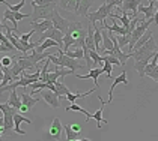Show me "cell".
<instances>
[{
	"label": "cell",
	"mask_w": 158,
	"mask_h": 141,
	"mask_svg": "<svg viewBox=\"0 0 158 141\" xmlns=\"http://www.w3.org/2000/svg\"><path fill=\"white\" fill-rule=\"evenodd\" d=\"M0 69H2V86H8V84H11V83L15 81V77H14L11 68L0 65ZM2 86H0V87H2Z\"/></svg>",
	"instance_id": "cell-17"
},
{
	"label": "cell",
	"mask_w": 158,
	"mask_h": 141,
	"mask_svg": "<svg viewBox=\"0 0 158 141\" xmlns=\"http://www.w3.org/2000/svg\"><path fill=\"white\" fill-rule=\"evenodd\" d=\"M54 0H33V3L38 5V6H45V5H50V3H53Z\"/></svg>",
	"instance_id": "cell-39"
},
{
	"label": "cell",
	"mask_w": 158,
	"mask_h": 141,
	"mask_svg": "<svg viewBox=\"0 0 158 141\" xmlns=\"http://www.w3.org/2000/svg\"><path fill=\"white\" fill-rule=\"evenodd\" d=\"M151 38H152V32H151V30H148L145 35H143L142 38H140V39H139V41H137V44L134 45V51H135V50H139L140 47H143L146 42H148V41L151 39ZM134 51H133V53H134Z\"/></svg>",
	"instance_id": "cell-29"
},
{
	"label": "cell",
	"mask_w": 158,
	"mask_h": 141,
	"mask_svg": "<svg viewBox=\"0 0 158 141\" xmlns=\"http://www.w3.org/2000/svg\"><path fill=\"white\" fill-rule=\"evenodd\" d=\"M154 24H158V3H157V14L154 17Z\"/></svg>",
	"instance_id": "cell-43"
},
{
	"label": "cell",
	"mask_w": 158,
	"mask_h": 141,
	"mask_svg": "<svg viewBox=\"0 0 158 141\" xmlns=\"http://www.w3.org/2000/svg\"><path fill=\"white\" fill-rule=\"evenodd\" d=\"M95 90H98L97 87H94V89H90V90H87V92H85V93H68L65 98L69 101V102H75V99H78V98H86V96H89L90 93H94Z\"/></svg>",
	"instance_id": "cell-27"
},
{
	"label": "cell",
	"mask_w": 158,
	"mask_h": 141,
	"mask_svg": "<svg viewBox=\"0 0 158 141\" xmlns=\"http://www.w3.org/2000/svg\"><path fill=\"white\" fill-rule=\"evenodd\" d=\"M102 62H104V72H106V77L107 78H111V70H113V65L110 63L109 60H106V59H102Z\"/></svg>",
	"instance_id": "cell-34"
},
{
	"label": "cell",
	"mask_w": 158,
	"mask_h": 141,
	"mask_svg": "<svg viewBox=\"0 0 158 141\" xmlns=\"http://www.w3.org/2000/svg\"><path fill=\"white\" fill-rule=\"evenodd\" d=\"M8 104L14 108H17L18 111H20V108L23 107V101H21V98H20V95L17 93V90H12V92H9V99H8Z\"/></svg>",
	"instance_id": "cell-18"
},
{
	"label": "cell",
	"mask_w": 158,
	"mask_h": 141,
	"mask_svg": "<svg viewBox=\"0 0 158 141\" xmlns=\"http://www.w3.org/2000/svg\"><path fill=\"white\" fill-rule=\"evenodd\" d=\"M94 30H95V47H97V51L101 54L102 53V29L94 24Z\"/></svg>",
	"instance_id": "cell-23"
},
{
	"label": "cell",
	"mask_w": 158,
	"mask_h": 141,
	"mask_svg": "<svg viewBox=\"0 0 158 141\" xmlns=\"http://www.w3.org/2000/svg\"><path fill=\"white\" fill-rule=\"evenodd\" d=\"M17 48L14 47V44L6 38V35H0V51H2V54L3 53H6V51H15Z\"/></svg>",
	"instance_id": "cell-19"
},
{
	"label": "cell",
	"mask_w": 158,
	"mask_h": 141,
	"mask_svg": "<svg viewBox=\"0 0 158 141\" xmlns=\"http://www.w3.org/2000/svg\"><path fill=\"white\" fill-rule=\"evenodd\" d=\"M139 12L145 14L146 21H154V17H155V14H157V2H149L148 6L140 5V6H139Z\"/></svg>",
	"instance_id": "cell-10"
},
{
	"label": "cell",
	"mask_w": 158,
	"mask_h": 141,
	"mask_svg": "<svg viewBox=\"0 0 158 141\" xmlns=\"http://www.w3.org/2000/svg\"><path fill=\"white\" fill-rule=\"evenodd\" d=\"M116 39H118V44H119L121 48L128 47L130 42H131V33H128V35H119V36H116Z\"/></svg>",
	"instance_id": "cell-31"
},
{
	"label": "cell",
	"mask_w": 158,
	"mask_h": 141,
	"mask_svg": "<svg viewBox=\"0 0 158 141\" xmlns=\"http://www.w3.org/2000/svg\"><path fill=\"white\" fill-rule=\"evenodd\" d=\"M75 141H81V140H75Z\"/></svg>",
	"instance_id": "cell-48"
},
{
	"label": "cell",
	"mask_w": 158,
	"mask_h": 141,
	"mask_svg": "<svg viewBox=\"0 0 158 141\" xmlns=\"http://www.w3.org/2000/svg\"><path fill=\"white\" fill-rule=\"evenodd\" d=\"M71 47L78 48V42H77V39L73 35L66 33V35L63 36V51H68Z\"/></svg>",
	"instance_id": "cell-24"
},
{
	"label": "cell",
	"mask_w": 158,
	"mask_h": 141,
	"mask_svg": "<svg viewBox=\"0 0 158 141\" xmlns=\"http://www.w3.org/2000/svg\"><path fill=\"white\" fill-rule=\"evenodd\" d=\"M151 60L152 59H142V60H137V62H134V69L137 70V74L140 75V77H145V70H146V66L151 63Z\"/></svg>",
	"instance_id": "cell-22"
},
{
	"label": "cell",
	"mask_w": 158,
	"mask_h": 141,
	"mask_svg": "<svg viewBox=\"0 0 158 141\" xmlns=\"http://www.w3.org/2000/svg\"><path fill=\"white\" fill-rule=\"evenodd\" d=\"M15 14V18H17V21H21V20H24L29 17V14H23V12H14Z\"/></svg>",
	"instance_id": "cell-40"
},
{
	"label": "cell",
	"mask_w": 158,
	"mask_h": 141,
	"mask_svg": "<svg viewBox=\"0 0 158 141\" xmlns=\"http://www.w3.org/2000/svg\"><path fill=\"white\" fill-rule=\"evenodd\" d=\"M80 2H81V0H77V3H78V5H80Z\"/></svg>",
	"instance_id": "cell-47"
},
{
	"label": "cell",
	"mask_w": 158,
	"mask_h": 141,
	"mask_svg": "<svg viewBox=\"0 0 158 141\" xmlns=\"http://www.w3.org/2000/svg\"><path fill=\"white\" fill-rule=\"evenodd\" d=\"M63 36H65V35L62 33L59 29H56V27H51L50 30H47L44 35L39 38V41H38V42H39V45H41V44H42L45 39H53V41H56V42H57L60 47H63Z\"/></svg>",
	"instance_id": "cell-7"
},
{
	"label": "cell",
	"mask_w": 158,
	"mask_h": 141,
	"mask_svg": "<svg viewBox=\"0 0 158 141\" xmlns=\"http://www.w3.org/2000/svg\"><path fill=\"white\" fill-rule=\"evenodd\" d=\"M68 57H71V59H85V51H83V48L78 47V48H74V50H68V51H63Z\"/></svg>",
	"instance_id": "cell-25"
},
{
	"label": "cell",
	"mask_w": 158,
	"mask_h": 141,
	"mask_svg": "<svg viewBox=\"0 0 158 141\" xmlns=\"http://www.w3.org/2000/svg\"><path fill=\"white\" fill-rule=\"evenodd\" d=\"M90 57H92V60H94V65H95V66H97V65H99V63L102 62L101 54H99L98 51H95V50H90Z\"/></svg>",
	"instance_id": "cell-35"
},
{
	"label": "cell",
	"mask_w": 158,
	"mask_h": 141,
	"mask_svg": "<svg viewBox=\"0 0 158 141\" xmlns=\"http://www.w3.org/2000/svg\"><path fill=\"white\" fill-rule=\"evenodd\" d=\"M73 74H75V72H74V70H71V69H56V70H51V72H48L47 83L54 84V83L57 81L60 77H65V75H73Z\"/></svg>",
	"instance_id": "cell-13"
},
{
	"label": "cell",
	"mask_w": 158,
	"mask_h": 141,
	"mask_svg": "<svg viewBox=\"0 0 158 141\" xmlns=\"http://www.w3.org/2000/svg\"><path fill=\"white\" fill-rule=\"evenodd\" d=\"M149 2H157V3H158V0H149Z\"/></svg>",
	"instance_id": "cell-46"
},
{
	"label": "cell",
	"mask_w": 158,
	"mask_h": 141,
	"mask_svg": "<svg viewBox=\"0 0 158 141\" xmlns=\"http://www.w3.org/2000/svg\"><path fill=\"white\" fill-rule=\"evenodd\" d=\"M66 111H78V113H83V114H85L86 117H87V119H86V122H89L90 119H94V114L87 113V111H86L85 108H81L80 105H77L75 102H73V104H71L69 107H66Z\"/></svg>",
	"instance_id": "cell-28"
},
{
	"label": "cell",
	"mask_w": 158,
	"mask_h": 141,
	"mask_svg": "<svg viewBox=\"0 0 158 141\" xmlns=\"http://www.w3.org/2000/svg\"><path fill=\"white\" fill-rule=\"evenodd\" d=\"M39 95L42 96V99H44L50 107H53V108H59V107H60L59 95L56 93V92L48 90V89H44V90H39Z\"/></svg>",
	"instance_id": "cell-8"
},
{
	"label": "cell",
	"mask_w": 158,
	"mask_h": 141,
	"mask_svg": "<svg viewBox=\"0 0 158 141\" xmlns=\"http://www.w3.org/2000/svg\"><path fill=\"white\" fill-rule=\"evenodd\" d=\"M32 35H35V30H33V29H32L29 33H23V35L20 36V39H21V41H24V42H29V39L32 38Z\"/></svg>",
	"instance_id": "cell-38"
},
{
	"label": "cell",
	"mask_w": 158,
	"mask_h": 141,
	"mask_svg": "<svg viewBox=\"0 0 158 141\" xmlns=\"http://www.w3.org/2000/svg\"><path fill=\"white\" fill-rule=\"evenodd\" d=\"M20 98L23 101V105L29 108V111L33 108V105H36V102L39 101V98H32L30 93H27V87H23V92L20 93Z\"/></svg>",
	"instance_id": "cell-16"
},
{
	"label": "cell",
	"mask_w": 158,
	"mask_h": 141,
	"mask_svg": "<svg viewBox=\"0 0 158 141\" xmlns=\"http://www.w3.org/2000/svg\"><path fill=\"white\" fill-rule=\"evenodd\" d=\"M12 63H14V60L12 57H6V56H2V66H8V68H11L12 66Z\"/></svg>",
	"instance_id": "cell-37"
},
{
	"label": "cell",
	"mask_w": 158,
	"mask_h": 141,
	"mask_svg": "<svg viewBox=\"0 0 158 141\" xmlns=\"http://www.w3.org/2000/svg\"><path fill=\"white\" fill-rule=\"evenodd\" d=\"M102 59L109 60V62L111 63V65H116V66H122L121 60L118 59V57H114V56H102Z\"/></svg>",
	"instance_id": "cell-36"
},
{
	"label": "cell",
	"mask_w": 158,
	"mask_h": 141,
	"mask_svg": "<svg viewBox=\"0 0 158 141\" xmlns=\"http://www.w3.org/2000/svg\"><path fill=\"white\" fill-rule=\"evenodd\" d=\"M14 120H15V134H20V135H24L26 134L24 131H21V128H20V125H21L23 122L29 123V125H32V120H30V119L23 117V116H21V114H18V113L14 116Z\"/></svg>",
	"instance_id": "cell-21"
},
{
	"label": "cell",
	"mask_w": 158,
	"mask_h": 141,
	"mask_svg": "<svg viewBox=\"0 0 158 141\" xmlns=\"http://www.w3.org/2000/svg\"><path fill=\"white\" fill-rule=\"evenodd\" d=\"M53 24H54V27L56 29H59L63 35H66L68 32H69V29H71V26H73V21H69V20H66V18H63L59 11L57 9H54L53 12Z\"/></svg>",
	"instance_id": "cell-6"
},
{
	"label": "cell",
	"mask_w": 158,
	"mask_h": 141,
	"mask_svg": "<svg viewBox=\"0 0 158 141\" xmlns=\"http://www.w3.org/2000/svg\"><path fill=\"white\" fill-rule=\"evenodd\" d=\"M140 5H142V0H125L122 5V14H134L137 17Z\"/></svg>",
	"instance_id": "cell-11"
},
{
	"label": "cell",
	"mask_w": 158,
	"mask_h": 141,
	"mask_svg": "<svg viewBox=\"0 0 158 141\" xmlns=\"http://www.w3.org/2000/svg\"><path fill=\"white\" fill-rule=\"evenodd\" d=\"M158 51V47L157 44H155V41H154V38H151L148 42H146L143 47H140L139 50H135L134 53H131L134 57V62H137V60H142V59H152L155 54H157Z\"/></svg>",
	"instance_id": "cell-4"
},
{
	"label": "cell",
	"mask_w": 158,
	"mask_h": 141,
	"mask_svg": "<svg viewBox=\"0 0 158 141\" xmlns=\"http://www.w3.org/2000/svg\"><path fill=\"white\" fill-rule=\"evenodd\" d=\"M68 3H69V0H59V8H62V9H65L66 11V6H68Z\"/></svg>",
	"instance_id": "cell-41"
},
{
	"label": "cell",
	"mask_w": 158,
	"mask_h": 141,
	"mask_svg": "<svg viewBox=\"0 0 158 141\" xmlns=\"http://www.w3.org/2000/svg\"><path fill=\"white\" fill-rule=\"evenodd\" d=\"M6 21H11L14 24V29H15V32H18V21H17V18H15V14L12 11H5V15H3V20H2V23H6Z\"/></svg>",
	"instance_id": "cell-26"
},
{
	"label": "cell",
	"mask_w": 158,
	"mask_h": 141,
	"mask_svg": "<svg viewBox=\"0 0 158 141\" xmlns=\"http://www.w3.org/2000/svg\"><path fill=\"white\" fill-rule=\"evenodd\" d=\"M101 74H106L102 68H94V69H90V72H87V75H78V74H75V77L77 78H81V80H86V78H92L94 83H95V87H99V83H98V77L101 75Z\"/></svg>",
	"instance_id": "cell-15"
},
{
	"label": "cell",
	"mask_w": 158,
	"mask_h": 141,
	"mask_svg": "<svg viewBox=\"0 0 158 141\" xmlns=\"http://www.w3.org/2000/svg\"><path fill=\"white\" fill-rule=\"evenodd\" d=\"M113 9H114V8H113L111 5H109V3L104 2V5H101L95 12H89L86 18L89 20V23H92V24H95L97 21L106 23V18L113 14Z\"/></svg>",
	"instance_id": "cell-5"
},
{
	"label": "cell",
	"mask_w": 158,
	"mask_h": 141,
	"mask_svg": "<svg viewBox=\"0 0 158 141\" xmlns=\"http://www.w3.org/2000/svg\"><path fill=\"white\" fill-rule=\"evenodd\" d=\"M81 141H92V140H89V138H83Z\"/></svg>",
	"instance_id": "cell-45"
},
{
	"label": "cell",
	"mask_w": 158,
	"mask_h": 141,
	"mask_svg": "<svg viewBox=\"0 0 158 141\" xmlns=\"http://www.w3.org/2000/svg\"><path fill=\"white\" fill-rule=\"evenodd\" d=\"M0 111H2V116H3V125H2V137L6 135L8 131H12L15 129V120H14V116L18 113L17 108L11 107L9 104H0Z\"/></svg>",
	"instance_id": "cell-1"
},
{
	"label": "cell",
	"mask_w": 158,
	"mask_h": 141,
	"mask_svg": "<svg viewBox=\"0 0 158 141\" xmlns=\"http://www.w3.org/2000/svg\"><path fill=\"white\" fill-rule=\"evenodd\" d=\"M63 129H65V134H66V141H75L77 140L78 132L73 131L71 125H65V126H63Z\"/></svg>",
	"instance_id": "cell-30"
},
{
	"label": "cell",
	"mask_w": 158,
	"mask_h": 141,
	"mask_svg": "<svg viewBox=\"0 0 158 141\" xmlns=\"http://www.w3.org/2000/svg\"><path fill=\"white\" fill-rule=\"evenodd\" d=\"M30 24H32V29L35 30V33H39V35H44L47 30L54 27L53 20H39V21H33Z\"/></svg>",
	"instance_id": "cell-9"
},
{
	"label": "cell",
	"mask_w": 158,
	"mask_h": 141,
	"mask_svg": "<svg viewBox=\"0 0 158 141\" xmlns=\"http://www.w3.org/2000/svg\"><path fill=\"white\" fill-rule=\"evenodd\" d=\"M118 84H130L128 78H127V70H123L119 77H116V78L113 80V83H111V87H110V90H109V101H106V105H107V104H110V102L113 101V90H114V87H116Z\"/></svg>",
	"instance_id": "cell-12"
},
{
	"label": "cell",
	"mask_w": 158,
	"mask_h": 141,
	"mask_svg": "<svg viewBox=\"0 0 158 141\" xmlns=\"http://www.w3.org/2000/svg\"><path fill=\"white\" fill-rule=\"evenodd\" d=\"M104 107H106V105H102L97 111V113H94V119L97 120V128H98V129L101 128V123H107V120L102 117V110H104Z\"/></svg>",
	"instance_id": "cell-32"
},
{
	"label": "cell",
	"mask_w": 158,
	"mask_h": 141,
	"mask_svg": "<svg viewBox=\"0 0 158 141\" xmlns=\"http://www.w3.org/2000/svg\"><path fill=\"white\" fill-rule=\"evenodd\" d=\"M48 59L51 60V63H54V65H57V66H62V68H66V69H71V70H74V72L77 69H81V68H83V65L77 59L68 57V56L63 53L62 48H59V53H57V54H51Z\"/></svg>",
	"instance_id": "cell-2"
},
{
	"label": "cell",
	"mask_w": 158,
	"mask_h": 141,
	"mask_svg": "<svg viewBox=\"0 0 158 141\" xmlns=\"http://www.w3.org/2000/svg\"><path fill=\"white\" fill-rule=\"evenodd\" d=\"M62 131H65V129H63V126H62L59 117H54V119H53V122H51L50 131H48L50 137H53V138L59 140V138H60V135H62Z\"/></svg>",
	"instance_id": "cell-14"
},
{
	"label": "cell",
	"mask_w": 158,
	"mask_h": 141,
	"mask_svg": "<svg viewBox=\"0 0 158 141\" xmlns=\"http://www.w3.org/2000/svg\"><path fill=\"white\" fill-rule=\"evenodd\" d=\"M94 5V0H81L80 2V5H78V8H77V15H81V17H87V14H89V9H90V6Z\"/></svg>",
	"instance_id": "cell-20"
},
{
	"label": "cell",
	"mask_w": 158,
	"mask_h": 141,
	"mask_svg": "<svg viewBox=\"0 0 158 141\" xmlns=\"http://www.w3.org/2000/svg\"><path fill=\"white\" fill-rule=\"evenodd\" d=\"M54 86H56V93L59 95V96H60V95H65V96H66L68 93H71V92H69V89H68L63 83L59 81V80L54 83Z\"/></svg>",
	"instance_id": "cell-33"
},
{
	"label": "cell",
	"mask_w": 158,
	"mask_h": 141,
	"mask_svg": "<svg viewBox=\"0 0 158 141\" xmlns=\"http://www.w3.org/2000/svg\"><path fill=\"white\" fill-rule=\"evenodd\" d=\"M104 2H107V0H104Z\"/></svg>",
	"instance_id": "cell-49"
},
{
	"label": "cell",
	"mask_w": 158,
	"mask_h": 141,
	"mask_svg": "<svg viewBox=\"0 0 158 141\" xmlns=\"http://www.w3.org/2000/svg\"><path fill=\"white\" fill-rule=\"evenodd\" d=\"M57 3L53 2L50 5H45V6H38L35 3H32V8H33V12H32V23L33 21H39V20H53V12L56 9Z\"/></svg>",
	"instance_id": "cell-3"
},
{
	"label": "cell",
	"mask_w": 158,
	"mask_h": 141,
	"mask_svg": "<svg viewBox=\"0 0 158 141\" xmlns=\"http://www.w3.org/2000/svg\"><path fill=\"white\" fill-rule=\"evenodd\" d=\"M26 111H29V108H27V107H21V108H20V113H26Z\"/></svg>",
	"instance_id": "cell-44"
},
{
	"label": "cell",
	"mask_w": 158,
	"mask_h": 141,
	"mask_svg": "<svg viewBox=\"0 0 158 141\" xmlns=\"http://www.w3.org/2000/svg\"><path fill=\"white\" fill-rule=\"evenodd\" d=\"M71 128H73V131H75V132H81V126L78 125V123H74V125H71Z\"/></svg>",
	"instance_id": "cell-42"
}]
</instances>
